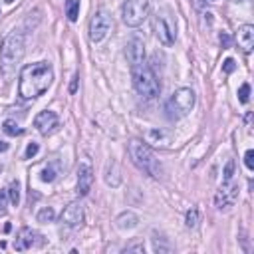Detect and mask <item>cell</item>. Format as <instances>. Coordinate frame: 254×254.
<instances>
[{
    "instance_id": "obj_29",
    "label": "cell",
    "mask_w": 254,
    "mask_h": 254,
    "mask_svg": "<svg viewBox=\"0 0 254 254\" xmlns=\"http://www.w3.org/2000/svg\"><path fill=\"white\" fill-rule=\"evenodd\" d=\"M40 151V147H38V143H28V147H26V153H24V157L26 159H32L36 153Z\"/></svg>"
},
{
    "instance_id": "obj_11",
    "label": "cell",
    "mask_w": 254,
    "mask_h": 254,
    "mask_svg": "<svg viewBox=\"0 0 254 254\" xmlns=\"http://www.w3.org/2000/svg\"><path fill=\"white\" fill-rule=\"evenodd\" d=\"M38 244H42V234L36 232L34 228H30V226L20 228V232L16 234V240H14V248H16L18 252L30 250V248H34V246H38Z\"/></svg>"
},
{
    "instance_id": "obj_19",
    "label": "cell",
    "mask_w": 254,
    "mask_h": 254,
    "mask_svg": "<svg viewBox=\"0 0 254 254\" xmlns=\"http://www.w3.org/2000/svg\"><path fill=\"white\" fill-rule=\"evenodd\" d=\"M65 16L69 22H75L79 16V0H65Z\"/></svg>"
},
{
    "instance_id": "obj_8",
    "label": "cell",
    "mask_w": 254,
    "mask_h": 254,
    "mask_svg": "<svg viewBox=\"0 0 254 254\" xmlns=\"http://www.w3.org/2000/svg\"><path fill=\"white\" fill-rule=\"evenodd\" d=\"M111 30V16L107 12H97L89 20V40L93 44H99Z\"/></svg>"
},
{
    "instance_id": "obj_24",
    "label": "cell",
    "mask_w": 254,
    "mask_h": 254,
    "mask_svg": "<svg viewBox=\"0 0 254 254\" xmlns=\"http://www.w3.org/2000/svg\"><path fill=\"white\" fill-rule=\"evenodd\" d=\"M185 222H187V226H189V228H194V226L198 224V210H196V208H190V210L187 212Z\"/></svg>"
},
{
    "instance_id": "obj_14",
    "label": "cell",
    "mask_w": 254,
    "mask_h": 254,
    "mask_svg": "<svg viewBox=\"0 0 254 254\" xmlns=\"http://www.w3.org/2000/svg\"><path fill=\"white\" fill-rule=\"evenodd\" d=\"M34 127H36L42 135H48V133H52V131L58 127V115H56L54 111H50V109L40 111V113L36 115V119H34Z\"/></svg>"
},
{
    "instance_id": "obj_18",
    "label": "cell",
    "mask_w": 254,
    "mask_h": 254,
    "mask_svg": "<svg viewBox=\"0 0 254 254\" xmlns=\"http://www.w3.org/2000/svg\"><path fill=\"white\" fill-rule=\"evenodd\" d=\"M60 163L58 161H54V163H50L44 171H42V181L44 183H52V181H56L58 179V175H60Z\"/></svg>"
},
{
    "instance_id": "obj_4",
    "label": "cell",
    "mask_w": 254,
    "mask_h": 254,
    "mask_svg": "<svg viewBox=\"0 0 254 254\" xmlns=\"http://www.w3.org/2000/svg\"><path fill=\"white\" fill-rule=\"evenodd\" d=\"M194 101H196V95H194V91H192L190 87H181V89H177V91L169 97V101L165 103L167 117H169L171 121H175V119H181V117L189 115V111L194 107Z\"/></svg>"
},
{
    "instance_id": "obj_32",
    "label": "cell",
    "mask_w": 254,
    "mask_h": 254,
    "mask_svg": "<svg viewBox=\"0 0 254 254\" xmlns=\"http://www.w3.org/2000/svg\"><path fill=\"white\" fill-rule=\"evenodd\" d=\"M75 89H77V75L73 77V81H71V85H69V91H71V93H73Z\"/></svg>"
},
{
    "instance_id": "obj_5",
    "label": "cell",
    "mask_w": 254,
    "mask_h": 254,
    "mask_svg": "<svg viewBox=\"0 0 254 254\" xmlns=\"http://www.w3.org/2000/svg\"><path fill=\"white\" fill-rule=\"evenodd\" d=\"M131 75H133V85L137 89V93L145 99H155L161 91V85L157 81V75L153 73V69L143 64L139 67H133L131 69Z\"/></svg>"
},
{
    "instance_id": "obj_3",
    "label": "cell",
    "mask_w": 254,
    "mask_h": 254,
    "mask_svg": "<svg viewBox=\"0 0 254 254\" xmlns=\"http://www.w3.org/2000/svg\"><path fill=\"white\" fill-rule=\"evenodd\" d=\"M127 151H129V157H131V163L143 171L145 175L153 177V179H159L161 173H163V167L159 163V159L155 157L153 149L149 147V143L141 141V139H131L129 145H127Z\"/></svg>"
},
{
    "instance_id": "obj_1",
    "label": "cell",
    "mask_w": 254,
    "mask_h": 254,
    "mask_svg": "<svg viewBox=\"0 0 254 254\" xmlns=\"http://www.w3.org/2000/svg\"><path fill=\"white\" fill-rule=\"evenodd\" d=\"M52 79H54V71L48 62L28 64L20 69L18 93L22 99H36L52 85Z\"/></svg>"
},
{
    "instance_id": "obj_27",
    "label": "cell",
    "mask_w": 254,
    "mask_h": 254,
    "mask_svg": "<svg viewBox=\"0 0 254 254\" xmlns=\"http://www.w3.org/2000/svg\"><path fill=\"white\" fill-rule=\"evenodd\" d=\"M244 165H246L248 171L254 169V151H252V149H248V151L244 153Z\"/></svg>"
},
{
    "instance_id": "obj_20",
    "label": "cell",
    "mask_w": 254,
    "mask_h": 254,
    "mask_svg": "<svg viewBox=\"0 0 254 254\" xmlns=\"http://www.w3.org/2000/svg\"><path fill=\"white\" fill-rule=\"evenodd\" d=\"M2 129H4V133L10 135V137H16V135H22V133H24V129H22L16 121H12V119H6V121L2 123Z\"/></svg>"
},
{
    "instance_id": "obj_9",
    "label": "cell",
    "mask_w": 254,
    "mask_h": 254,
    "mask_svg": "<svg viewBox=\"0 0 254 254\" xmlns=\"http://www.w3.org/2000/svg\"><path fill=\"white\" fill-rule=\"evenodd\" d=\"M236 200H238V185L232 181L222 183L214 194V206L218 210H228L230 206H234Z\"/></svg>"
},
{
    "instance_id": "obj_7",
    "label": "cell",
    "mask_w": 254,
    "mask_h": 254,
    "mask_svg": "<svg viewBox=\"0 0 254 254\" xmlns=\"http://www.w3.org/2000/svg\"><path fill=\"white\" fill-rule=\"evenodd\" d=\"M153 30L163 46H173V42L177 38V24L173 22V18L169 14L157 12L153 16Z\"/></svg>"
},
{
    "instance_id": "obj_10",
    "label": "cell",
    "mask_w": 254,
    "mask_h": 254,
    "mask_svg": "<svg viewBox=\"0 0 254 254\" xmlns=\"http://www.w3.org/2000/svg\"><path fill=\"white\" fill-rule=\"evenodd\" d=\"M62 222L69 228H81L85 222V212H83V204L73 200L69 202L64 210H62Z\"/></svg>"
},
{
    "instance_id": "obj_26",
    "label": "cell",
    "mask_w": 254,
    "mask_h": 254,
    "mask_svg": "<svg viewBox=\"0 0 254 254\" xmlns=\"http://www.w3.org/2000/svg\"><path fill=\"white\" fill-rule=\"evenodd\" d=\"M248 97H250V85H248V83H242L240 89H238V99H240V103H248Z\"/></svg>"
},
{
    "instance_id": "obj_35",
    "label": "cell",
    "mask_w": 254,
    "mask_h": 254,
    "mask_svg": "<svg viewBox=\"0 0 254 254\" xmlns=\"http://www.w3.org/2000/svg\"><path fill=\"white\" fill-rule=\"evenodd\" d=\"M234 2H244V0H234Z\"/></svg>"
},
{
    "instance_id": "obj_36",
    "label": "cell",
    "mask_w": 254,
    "mask_h": 254,
    "mask_svg": "<svg viewBox=\"0 0 254 254\" xmlns=\"http://www.w3.org/2000/svg\"><path fill=\"white\" fill-rule=\"evenodd\" d=\"M6 2H12V0H6Z\"/></svg>"
},
{
    "instance_id": "obj_25",
    "label": "cell",
    "mask_w": 254,
    "mask_h": 254,
    "mask_svg": "<svg viewBox=\"0 0 254 254\" xmlns=\"http://www.w3.org/2000/svg\"><path fill=\"white\" fill-rule=\"evenodd\" d=\"M232 175H234V161L230 159V161L226 163L224 171H222V183H228V181H232Z\"/></svg>"
},
{
    "instance_id": "obj_2",
    "label": "cell",
    "mask_w": 254,
    "mask_h": 254,
    "mask_svg": "<svg viewBox=\"0 0 254 254\" xmlns=\"http://www.w3.org/2000/svg\"><path fill=\"white\" fill-rule=\"evenodd\" d=\"M26 52V44H24V34L22 32H10L2 46H0V73L4 75L6 81H10L14 77L16 65L22 62Z\"/></svg>"
},
{
    "instance_id": "obj_21",
    "label": "cell",
    "mask_w": 254,
    "mask_h": 254,
    "mask_svg": "<svg viewBox=\"0 0 254 254\" xmlns=\"http://www.w3.org/2000/svg\"><path fill=\"white\" fill-rule=\"evenodd\" d=\"M6 192H8L10 202H12L14 206H18V202H20V183H18V181H12V183L8 185V189H6Z\"/></svg>"
},
{
    "instance_id": "obj_30",
    "label": "cell",
    "mask_w": 254,
    "mask_h": 254,
    "mask_svg": "<svg viewBox=\"0 0 254 254\" xmlns=\"http://www.w3.org/2000/svg\"><path fill=\"white\" fill-rule=\"evenodd\" d=\"M222 69H224V73H232V71L236 69L234 60H232V58H226V60H224V64H222Z\"/></svg>"
},
{
    "instance_id": "obj_16",
    "label": "cell",
    "mask_w": 254,
    "mask_h": 254,
    "mask_svg": "<svg viewBox=\"0 0 254 254\" xmlns=\"http://www.w3.org/2000/svg\"><path fill=\"white\" fill-rule=\"evenodd\" d=\"M145 143H151L159 149H169L171 147V135L165 131V129H159V127H153L147 131V137H145Z\"/></svg>"
},
{
    "instance_id": "obj_15",
    "label": "cell",
    "mask_w": 254,
    "mask_h": 254,
    "mask_svg": "<svg viewBox=\"0 0 254 254\" xmlns=\"http://www.w3.org/2000/svg\"><path fill=\"white\" fill-rule=\"evenodd\" d=\"M236 42H238V48L244 54H250L252 48H254V26L252 24L240 26L238 32H236Z\"/></svg>"
},
{
    "instance_id": "obj_31",
    "label": "cell",
    "mask_w": 254,
    "mask_h": 254,
    "mask_svg": "<svg viewBox=\"0 0 254 254\" xmlns=\"http://www.w3.org/2000/svg\"><path fill=\"white\" fill-rule=\"evenodd\" d=\"M125 250H127V252H131V250H135V252H141V254L145 252V248H143V244H131V246H127Z\"/></svg>"
},
{
    "instance_id": "obj_12",
    "label": "cell",
    "mask_w": 254,
    "mask_h": 254,
    "mask_svg": "<svg viewBox=\"0 0 254 254\" xmlns=\"http://www.w3.org/2000/svg\"><path fill=\"white\" fill-rule=\"evenodd\" d=\"M125 56H127V62H129L131 69L143 65L145 64V46H143V42L139 38L129 40L127 46H125Z\"/></svg>"
},
{
    "instance_id": "obj_34",
    "label": "cell",
    "mask_w": 254,
    "mask_h": 254,
    "mask_svg": "<svg viewBox=\"0 0 254 254\" xmlns=\"http://www.w3.org/2000/svg\"><path fill=\"white\" fill-rule=\"evenodd\" d=\"M220 42H222L224 46H228V36H226V34H222V36H220Z\"/></svg>"
},
{
    "instance_id": "obj_33",
    "label": "cell",
    "mask_w": 254,
    "mask_h": 254,
    "mask_svg": "<svg viewBox=\"0 0 254 254\" xmlns=\"http://www.w3.org/2000/svg\"><path fill=\"white\" fill-rule=\"evenodd\" d=\"M6 149H8V143L6 141H0V153H4Z\"/></svg>"
},
{
    "instance_id": "obj_13",
    "label": "cell",
    "mask_w": 254,
    "mask_h": 254,
    "mask_svg": "<svg viewBox=\"0 0 254 254\" xmlns=\"http://www.w3.org/2000/svg\"><path fill=\"white\" fill-rule=\"evenodd\" d=\"M91 185H93V169H91V165L87 161H83L77 167V192L81 196L89 194Z\"/></svg>"
},
{
    "instance_id": "obj_23",
    "label": "cell",
    "mask_w": 254,
    "mask_h": 254,
    "mask_svg": "<svg viewBox=\"0 0 254 254\" xmlns=\"http://www.w3.org/2000/svg\"><path fill=\"white\" fill-rule=\"evenodd\" d=\"M153 236H155V238H153V248H155V252H171V244L167 242V238L161 236V240H159L157 232H155Z\"/></svg>"
},
{
    "instance_id": "obj_22",
    "label": "cell",
    "mask_w": 254,
    "mask_h": 254,
    "mask_svg": "<svg viewBox=\"0 0 254 254\" xmlns=\"http://www.w3.org/2000/svg\"><path fill=\"white\" fill-rule=\"evenodd\" d=\"M38 222H44V224H48V222H54L56 220V212H54V208L52 206H46V208H42L40 212H38Z\"/></svg>"
},
{
    "instance_id": "obj_28",
    "label": "cell",
    "mask_w": 254,
    "mask_h": 254,
    "mask_svg": "<svg viewBox=\"0 0 254 254\" xmlns=\"http://www.w3.org/2000/svg\"><path fill=\"white\" fill-rule=\"evenodd\" d=\"M6 204H8V192H6V190H2V192H0V216H4V214H6V210H8V206H6Z\"/></svg>"
},
{
    "instance_id": "obj_6",
    "label": "cell",
    "mask_w": 254,
    "mask_h": 254,
    "mask_svg": "<svg viewBox=\"0 0 254 254\" xmlns=\"http://www.w3.org/2000/svg\"><path fill=\"white\" fill-rule=\"evenodd\" d=\"M149 14V0H125L121 6V18L127 26L137 28Z\"/></svg>"
},
{
    "instance_id": "obj_17",
    "label": "cell",
    "mask_w": 254,
    "mask_h": 254,
    "mask_svg": "<svg viewBox=\"0 0 254 254\" xmlns=\"http://www.w3.org/2000/svg\"><path fill=\"white\" fill-rule=\"evenodd\" d=\"M117 226L119 228H135L137 224H139V218H137V214L135 212H131V210H127V212H121L119 216H117Z\"/></svg>"
},
{
    "instance_id": "obj_37",
    "label": "cell",
    "mask_w": 254,
    "mask_h": 254,
    "mask_svg": "<svg viewBox=\"0 0 254 254\" xmlns=\"http://www.w3.org/2000/svg\"><path fill=\"white\" fill-rule=\"evenodd\" d=\"M210 2H214V0H210Z\"/></svg>"
}]
</instances>
